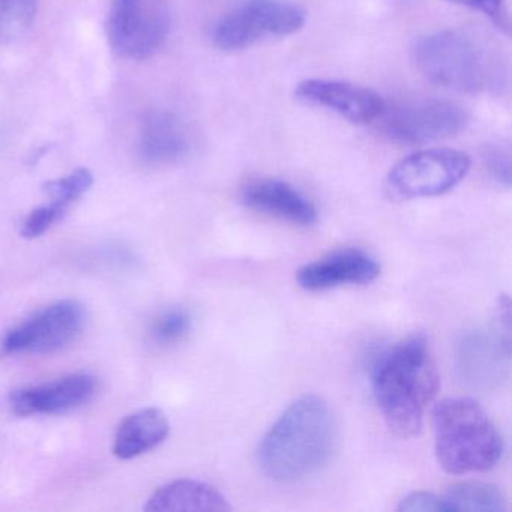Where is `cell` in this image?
Masks as SVG:
<instances>
[{"instance_id": "ba28073f", "label": "cell", "mask_w": 512, "mask_h": 512, "mask_svg": "<svg viewBox=\"0 0 512 512\" xmlns=\"http://www.w3.org/2000/svg\"><path fill=\"white\" fill-rule=\"evenodd\" d=\"M170 31L166 0H113L107 20L110 46L131 61L152 58Z\"/></svg>"}, {"instance_id": "e0dca14e", "label": "cell", "mask_w": 512, "mask_h": 512, "mask_svg": "<svg viewBox=\"0 0 512 512\" xmlns=\"http://www.w3.org/2000/svg\"><path fill=\"white\" fill-rule=\"evenodd\" d=\"M170 422L158 407L131 413L116 431L113 452L121 460H131L160 446L169 437Z\"/></svg>"}, {"instance_id": "8992f818", "label": "cell", "mask_w": 512, "mask_h": 512, "mask_svg": "<svg viewBox=\"0 0 512 512\" xmlns=\"http://www.w3.org/2000/svg\"><path fill=\"white\" fill-rule=\"evenodd\" d=\"M392 142L418 146L451 139L466 128V109L445 98H409L389 106L379 118Z\"/></svg>"}, {"instance_id": "30bf717a", "label": "cell", "mask_w": 512, "mask_h": 512, "mask_svg": "<svg viewBox=\"0 0 512 512\" xmlns=\"http://www.w3.org/2000/svg\"><path fill=\"white\" fill-rule=\"evenodd\" d=\"M511 331L496 325L494 331H473L458 343L457 365L464 382L488 389L502 383L508 374Z\"/></svg>"}, {"instance_id": "9a60e30c", "label": "cell", "mask_w": 512, "mask_h": 512, "mask_svg": "<svg viewBox=\"0 0 512 512\" xmlns=\"http://www.w3.org/2000/svg\"><path fill=\"white\" fill-rule=\"evenodd\" d=\"M242 202L248 208L298 226L317 221V209L308 197L280 179H259L242 190Z\"/></svg>"}, {"instance_id": "44dd1931", "label": "cell", "mask_w": 512, "mask_h": 512, "mask_svg": "<svg viewBox=\"0 0 512 512\" xmlns=\"http://www.w3.org/2000/svg\"><path fill=\"white\" fill-rule=\"evenodd\" d=\"M191 326H193V319L187 310L172 308L155 320L151 335L155 343L161 346H172L190 334Z\"/></svg>"}, {"instance_id": "603a6c76", "label": "cell", "mask_w": 512, "mask_h": 512, "mask_svg": "<svg viewBox=\"0 0 512 512\" xmlns=\"http://www.w3.org/2000/svg\"><path fill=\"white\" fill-rule=\"evenodd\" d=\"M482 164L491 179L497 184L511 185V152L506 146L490 145L482 152Z\"/></svg>"}, {"instance_id": "5b68a950", "label": "cell", "mask_w": 512, "mask_h": 512, "mask_svg": "<svg viewBox=\"0 0 512 512\" xmlns=\"http://www.w3.org/2000/svg\"><path fill=\"white\" fill-rule=\"evenodd\" d=\"M307 13L284 0H245L215 25L212 40L224 52L254 46L265 38L289 37L301 31Z\"/></svg>"}, {"instance_id": "52a82bcc", "label": "cell", "mask_w": 512, "mask_h": 512, "mask_svg": "<svg viewBox=\"0 0 512 512\" xmlns=\"http://www.w3.org/2000/svg\"><path fill=\"white\" fill-rule=\"evenodd\" d=\"M470 170V157L455 149H427L401 160L386 176L385 190L394 200L440 196L457 187Z\"/></svg>"}, {"instance_id": "ffe728a7", "label": "cell", "mask_w": 512, "mask_h": 512, "mask_svg": "<svg viewBox=\"0 0 512 512\" xmlns=\"http://www.w3.org/2000/svg\"><path fill=\"white\" fill-rule=\"evenodd\" d=\"M92 185H94V175L88 169H77L64 178L46 182L43 190L52 203L68 209L71 203L88 193Z\"/></svg>"}, {"instance_id": "6da1fadb", "label": "cell", "mask_w": 512, "mask_h": 512, "mask_svg": "<svg viewBox=\"0 0 512 512\" xmlns=\"http://www.w3.org/2000/svg\"><path fill=\"white\" fill-rule=\"evenodd\" d=\"M337 428L328 403L304 395L287 407L263 437L260 469L278 484H295L319 472L334 451Z\"/></svg>"}, {"instance_id": "ac0fdd59", "label": "cell", "mask_w": 512, "mask_h": 512, "mask_svg": "<svg viewBox=\"0 0 512 512\" xmlns=\"http://www.w3.org/2000/svg\"><path fill=\"white\" fill-rule=\"evenodd\" d=\"M443 512H505L502 491L485 482H463L449 488L442 497Z\"/></svg>"}, {"instance_id": "d4e9b609", "label": "cell", "mask_w": 512, "mask_h": 512, "mask_svg": "<svg viewBox=\"0 0 512 512\" xmlns=\"http://www.w3.org/2000/svg\"><path fill=\"white\" fill-rule=\"evenodd\" d=\"M398 511L404 512H443L442 499L428 491H415L401 500Z\"/></svg>"}, {"instance_id": "7a4b0ae2", "label": "cell", "mask_w": 512, "mask_h": 512, "mask_svg": "<svg viewBox=\"0 0 512 512\" xmlns=\"http://www.w3.org/2000/svg\"><path fill=\"white\" fill-rule=\"evenodd\" d=\"M377 406L397 436L421 431L425 410L439 391V373L424 335H413L377 356L371 371Z\"/></svg>"}, {"instance_id": "4fadbf2b", "label": "cell", "mask_w": 512, "mask_h": 512, "mask_svg": "<svg viewBox=\"0 0 512 512\" xmlns=\"http://www.w3.org/2000/svg\"><path fill=\"white\" fill-rule=\"evenodd\" d=\"M379 275L380 265L370 254L361 250H341L302 266L296 280L302 289L317 292L344 284H368Z\"/></svg>"}, {"instance_id": "8fae6325", "label": "cell", "mask_w": 512, "mask_h": 512, "mask_svg": "<svg viewBox=\"0 0 512 512\" xmlns=\"http://www.w3.org/2000/svg\"><path fill=\"white\" fill-rule=\"evenodd\" d=\"M295 97L302 103L331 110L353 124L379 121L386 106L373 89L335 80H304L296 86Z\"/></svg>"}, {"instance_id": "cb8c5ba5", "label": "cell", "mask_w": 512, "mask_h": 512, "mask_svg": "<svg viewBox=\"0 0 512 512\" xmlns=\"http://www.w3.org/2000/svg\"><path fill=\"white\" fill-rule=\"evenodd\" d=\"M446 2L479 11L487 16L497 28L502 29L505 34H509L511 22H509L508 4H506L508 0H446Z\"/></svg>"}, {"instance_id": "2e32d148", "label": "cell", "mask_w": 512, "mask_h": 512, "mask_svg": "<svg viewBox=\"0 0 512 512\" xmlns=\"http://www.w3.org/2000/svg\"><path fill=\"white\" fill-rule=\"evenodd\" d=\"M229 500L221 491L194 479H176L154 491L145 505V511H230Z\"/></svg>"}, {"instance_id": "d6986e66", "label": "cell", "mask_w": 512, "mask_h": 512, "mask_svg": "<svg viewBox=\"0 0 512 512\" xmlns=\"http://www.w3.org/2000/svg\"><path fill=\"white\" fill-rule=\"evenodd\" d=\"M38 0H0V47L19 43L34 26Z\"/></svg>"}, {"instance_id": "7402d4cb", "label": "cell", "mask_w": 512, "mask_h": 512, "mask_svg": "<svg viewBox=\"0 0 512 512\" xmlns=\"http://www.w3.org/2000/svg\"><path fill=\"white\" fill-rule=\"evenodd\" d=\"M68 209L56 203H47V205L35 208L31 214L23 221L20 235L26 239H35L49 232L56 223L62 220L67 214Z\"/></svg>"}, {"instance_id": "9c48e42d", "label": "cell", "mask_w": 512, "mask_h": 512, "mask_svg": "<svg viewBox=\"0 0 512 512\" xmlns=\"http://www.w3.org/2000/svg\"><path fill=\"white\" fill-rule=\"evenodd\" d=\"M85 320L79 301L55 302L11 328L0 341V356L58 352L79 337Z\"/></svg>"}, {"instance_id": "277c9868", "label": "cell", "mask_w": 512, "mask_h": 512, "mask_svg": "<svg viewBox=\"0 0 512 512\" xmlns=\"http://www.w3.org/2000/svg\"><path fill=\"white\" fill-rule=\"evenodd\" d=\"M433 421L434 449L445 472H487L502 458V436L472 398H445L434 407Z\"/></svg>"}, {"instance_id": "3957f363", "label": "cell", "mask_w": 512, "mask_h": 512, "mask_svg": "<svg viewBox=\"0 0 512 512\" xmlns=\"http://www.w3.org/2000/svg\"><path fill=\"white\" fill-rule=\"evenodd\" d=\"M412 58L428 82L461 94L502 91L508 83L502 56L473 32L446 29L425 35L413 46Z\"/></svg>"}, {"instance_id": "5bb4252c", "label": "cell", "mask_w": 512, "mask_h": 512, "mask_svg": "<svg viewBox=\"0 0 512 512\" xmlns=\"http://www.w3.org/2000/svg\"><path fill=\"white\" fill-rule=\"evenodd\" d=\"M191 137L187 125L169 110H152L140 125L139 154L149 166H170L188 157Z\"/></svg>"}, {"instance_id": "7c38bea8", "label": "cell", "mask_w": 512, "mask_h": 512, "mask_svg": "<svg viewBox=\"0 0 512 512\" xmlns=\"http://www.w3.org/2000/svg\"><path fill=\"white\" fill-rule=\"evenodd\" d=\"M97 391V379L88 373L68 374L41 385L17 389L10 406L19 416L58 415L88 403Z\"/></svg>"}]
</instances>
